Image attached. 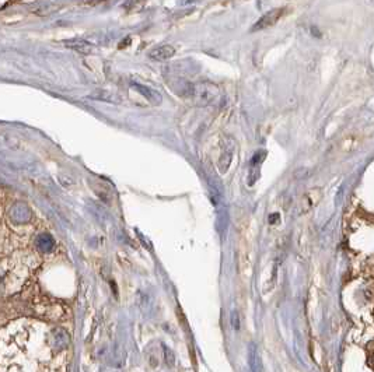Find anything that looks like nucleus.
<instances>
[{
  "mask_svg": "<svg viewBox=\"0 0 374 372\" xmlns=\"http://www.w3.org/2000/svg\"><path fill=\"white\" fill-rule=\"evenodd\" d=\"M187 97L199 106L213 105L220 100V90L216 84L209 82L189 84L187 88Z\"/></svg>",
  "mask_w": 374,
  "mask_h": 372,
  "instance_id": "nucleus-1",
  "label": "nucleus"
},
{
  "mask_svg": "<svg viewBox=\"0 0 374 372\" xmlns=\"http://www.w3.org/2000/svg\"><path fill=\"white\" fill-rule=\"evenodd\" d=\"M269 220H270V224H273V221H276V223H278V221H279V216H278V214H275V217H273V216H270Z\"/></svg>",
  "mask_w": 374,
  "mask_h": 372,
  "instance_id": "nucleus-12",
  "label": "nucleus"
},
{
  "mask_svg": "<svg viewBox=\"0 0 374 372\" xmlns=\"http://www.w3.org/2000/svg\"><path fill=\"white\" fill-rule=\"evenodd\" d=\"M65 43H66L67 48H72V49L80 52V53H90V52L93 51V45H91L90 42L84 41V40H77V38H74V40L66 41Z\"/></svg>",
  "mask_w": 374,
  "mask_h": 372,
  "instance_id": "nucleus-6",
  "label": "nucleus"
},
{
  "mask_svg": "<svg viewBox=\"0 0 374 372\" xmlns=\"http://www.w3.org/2000/svg\"><path fill=\"white\" fill-rule=\"evenodd\" d=\"M248 367L251 372H264L262 358H261L258 347L255 346V343L248 344Z\"/></svg>",
  "mask_w": 374,
  "mask_h": 372,
  "instance_id": "nucleus-3",
  "label": "nucleus"
},
{
  "mask_svg": "<svg viewBox=\"0 0 374 372\" xmlns=\"http://www.w3.org/2000/svg\"><path fill=\"white\" fill-rule=\"evenodd\" d=\"M164 357H166L167 365L173 367V365L176 364V357H174V352L171 351L168 347H164Z\"/></svg>",
  "mask_w": 374,
  "mask_h": 372,
  "instance_id": "nucleus-10",
  "label": "nucleus"
},
{
  "mask_svg": "<svg viewBox=\"0 0 374 372\" xmlns=\"http://www.w3.org/2000/svg\"><path fill=\"white\" fill-rule=\"evenodd\" d=\"M53 341H55V347L58 350H63L69 344V334L63 329H56V331H53Z\"/></svg>",
  "mask_w": 374,
  "mask_h": 372,
  "instance_id": "nucleus-8",
  "label": "nucleus"
},
{
  "mask_svg": "<svg viewBox=\"0 0 374 372\" xmlns=\"http://www.w3.org/2000/svg\"><path fill=\"white\" fill-rule=\"evenodd\" d=\"M136 88H139L137 91H140V93L145 95L146 98L149 100V101H152L153 103H161V95L156 91H153V90H150V88H147L145 85H135Z\"/></svg>",
  "mask_w": 374,
  "mask_h": 372,
  "instance_id": "nucleus-9",
  "label": "nucleus"
},
{
  "mask_svg": "<svg viewBox=\"0 0 374 372\" xmlns=\"http://www.w3.org/2000/svg\"><path fill=\"white\" fill-rule=\"evenodd\" d=\"M90 98L98 100V101H104V103H121V98L111 93V91H108V90H97L95 93L90 94Z\"/></svg>",
  "mask_w": 374,
  "mask_h": 372,
  "instance_id": "nucleus-7",
  "label": "nucleus"
},
{
  "mask_svg": "<svg viewBox=\"0 0 374 372\" xmlns=\"http://www.w3.org/2000/svg\"><path fill=\"white\" fill-rule=\"evenodd\" d=\"M174 53H176L174 46H171V45H161V46L154 48L153 51L149 53V56H150L153 61H160V62H163V61L171 59V58L174 56Z\"/></svg>",
  "mask_w": 374,
  "mask_h": 372,
  "instance_id": "nucleus-4",
  "label": "nucleus"
},
{
  "mask_svg": "<svg viewBox=\"0 0 374 372\" xmlns=\"http://www.w3.org/2000/svg\"><path fill=\"white\" fill-rule=\"evenodd\" d=\"M283 11H285V9H273V10L268 11L266 14H264L260 20L254 24V27L251 28V31H261V30H265V28H268L270 25H273L276 21L281 19Z\"/></svg>",
  "mask_w": 374,
  "mask_h": 372,
  "instance_id": "nucleus-2",
  "label": "nucleus"
},
{
  "mask_svg": "<svg viewBox=\"0 0 374 372\" xmlns=\"http://www.w3.org/2000/svg\"><path fill=\"white\" fill-rule=\"evenodd\" d=\"M233 153H234V145L233 143L227 140V143L223 147V153H221V157L219 160V168H220V172L224 174L227 171V168L231 164V160H233Z\"/></svg>",
  "mask_w": 374,
  "mask_h": 372,
  "instance_id": "nucleus-5",
  "label": "nucleus"
},
{
  "mask_svg": "<svg viewBox=\"0 0 374 372\" xmlns=\"http://www.w3.org/2000/svg\"><path fill=\"white\" fill-rule=\"evenodd\" d=\"M231 326L234 331H240L241 329V322H240V316L237 313V310H233L231 313Z\"/></svg>",
  "mask_w": 374,
  "mask_h": 372,
  "instance_id": "nucleus-11",
  "label": "nucleus"
}]
</instances>
